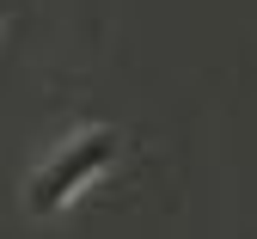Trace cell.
Returning a JSON list of instances; mask_svg holds the SVG:
<instances>
[{
  "instance_id": "6da1fadb",
  "label": "cell",
  "mask_w": 257,
  "mask_h": 239,
  "mask_svg": "<svg viewBox=\"0 0 257 239\" xmlns=\"http://www.w3.org/2000/svg\"><path fill=\"white\" fill-rule=\"evenodd\" d=\"M122 147H128L122 129H110V123H86L74 135H61L37 160V172L25 178V215L31 221H55L61 209H74V202L122 160Z\"/></svg>"
}]
</instances>
